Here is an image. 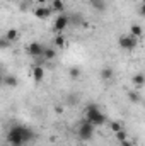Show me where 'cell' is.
Here are the masks:
<instances>
[{
	"mask_svg": "<svg viewBox=\"0 0 145 146\" xmlns=\"http://www.w3.org/2000/svg\"><path fill=\"white\" fill-rule=\"evenodd\" d=\"M89 124H92L94 127H99L106 122V114H103V110L99 109L96 104H89L85 109V117H84Z\"/></svg>",
	"mask_w": 145,
	"mask_h": 146,
	"instance_id": "cell-2",
	"label": "cell"
},
{
	"mask_svg": "<svg viewBox=\"0 0 145 146\" xmlns=\"http://www.w3.org/2000/svg\"><path fill=\"white\" fill-rule=\"evenodd\" d=\"M109 126H111V131H113V133H118V131H121V129H123V124H121V122H118V121H111V122H109Z\"/></svg>",
	"mask_w": 145,
	"mask_h": 146,
	"instance_id": "cell-19",
	"label": "cell"
},
{
	"mask_svg": "<svg viewBox=\"0 0 145 146\" xmlns=\"http://www.w3.org/2000/svg\"><path fill=\"white\" fill-rule=\"evenodd\" d=\"M113 75H114V73H113V70H111V68H108V66L101 70V78H103V80H111V78H113Z\"/></svg>",
	"mask_w": 145,
	"mask_h": 146,
	"instance_id": "cell-17",
	"label": "cell"
},
{
	"mask_svg": "<svg viewBox=\"0 0 145 146\" xmlns=\"http://www.w3.org/2000/svg\"><path fill=\"white\" fill-rule=\"evenodd\" d=\"M36 138V133L28 127V126H14L9 129L7 133V145L9 146H26L33 143V139Z\"/></svg>",
	"mask_w": 145,
	"mask_h": 146,
	"instance_id": "cell-1",
	"label": "cell"
},
{
	"mask_svg": "<svg viewBox=\"0 0 145 146\" xmlns=\"http://www.w3.org/2000/svg\"><path fill=\"white\" fill-rule=\"evenodd\" d=\"M63 2H65V0H63Z\"/></svg>",
	"mask_w": 145,
	"mask_h": 146,
	"instance_id": "cell-27",
	"label": "cell"
},
{
	"mask_svg": "<svg viewBox=\"0 0 145 146\" xmlns=\"http://www.w3.org/2000/svg\"><path fill=\"white\" fill-rule=\"evenodd\" d=\"M130 34L133 37H137V39H140V37L144 36V27L140 26V24H132V27H130Z\"/></svg>",
	"mask_w": 145,
	"mask_h": 146,
	"instance_id": "cell-12",
	"label": "cell"
},
{
	"mask_svg": "<svg viewBox=\"0 0 145 146\" xmlns=\"http://www.w3.org/2000/svg\"><path fill=\"white\" fill-rule=\"evenodd\" d=\"M33 2H34L36 5H46V3H48V0H33Z\"/></svg>",
	"mask_w": 145,
	"mask_h": 146,
	"instance_id": "cell-24",
	"label": "cell"
},
{
	"mask_svg": "<svg viewBox=\"0 0 145 146\" xmlns=\"http://www.w3.org/2000/svg\"><path fill=\"white\" fill-rule=\"evenodd\" d=\"M33 14L39 21H46V19H50V15L53 14V10L50 9V5H38V7H34Z\"/></svg>",
	"mask_w": 145,
	"mask_h": 146,
	"instance_id": "cell-6",
	"label": "cell"
},
{
	"mask_svg": "<svg viewBox=\"0 0 145 146\" xmlns=\"http://www.w3.org/2000/svg\"><path fill=\"white\" fill-rule=\"evenodd\" d=\"M43 51H44V46L41 44V42H38V41H34V42H31L29 46H28V53H29V56L31 58H43Z\"/></svg>",
	"mask_w": 145,
	"mask_h": 146,
	"instance_id": "cell-7",
	"label": "cell"
},
{
	"mask_svg": "<svg viewBox=\"0 0 145 146\" xmlns=\"http://www.w3.org/2000/svg\"><path fill=\"white\" fill-rule=\"evenodd\" d=\"M2 146H9V145H2Z\"/></svg>",
	"mask_w": 145,
	"mask_h": 146,
	"instance_id": "cell-26",
	"label": "cell"
},
{
	"mask_svg": "<svg viewBox=\"0 0 145 146\" xmlns=\"http://www.w3.org/2000/svg\"><path fill=\"white\" fill-rule=\"evenodd\" d=\"M94 131H96V127L92 126V124H89L85 119L77 126V136L80 138V139H84V141H87V139H92V136H94Z\"/></svg>",
	"mask_w": 145,
	"mask_h": 146,
	"instance_id": "cell-3",
	"label": "cell"
},
{
	"mask_svg": "<svg viewBox=\"0 0 145 146\" xmlns=\"http://www.w3.org/2000/svg\"><path fill=\"white\" fill-rule=\"evenodd\" d=\"M128 97H130V100H132L133 104H138V102L142 100V97H140V94H138V92H135V90H132V92L128 94Z\"/></svg>",
	"mask_w": 145,
	"mask_h": 146,
	"instance_id": "cell-18",
	"label": "cell"
},
{
	"mask_svg": "<svg viewBox=\"0 0 145 146\" xmlns=\"http://www.w3.org/2000/svg\"><path fill=\"white\" fill-rule=\"evenodd\" d=\"M91 5H92V9L97 10V12H104V10H106V2H104V0H91Z\"/></svg>",
	"mask_w": 145,
	"mask_h": 146,
	"instance_id": "cell-15",
	"label": "cell"
},
{
	"mask_svg": "<svg viewBox=\"0 0 145 146\" xmlns=\"http://www.w3.org/2000/svg\"><path fill=\"white\" fill-rule=\"evenodd\" d=\"M50 9H51L53 12H56V14H63V10H65V2H63V0H51V2H50Z\"/></svg>",
	"mask_w": 145,
	"mask_h": 146,
	"instance_id": "cell-10",
	"label": "cell"
},
{
	"mask_svg": "<svg viewBox=\"0 0 145 146\" xmlns=\"http://www.w3.org/2000/svg\"><path fill=\"white\" fill-rule=\"evenodd\" d=\"M114 136H116V141H118V143H121V141H125V139H128V136H126V133H125V129H121V131H118V133H114Z\"/></svg>",
	"mask_w": 145,
	"mask_h": 146,
	"instance_id": "cell-20",
	"label": "cell"
},
{
	"mask_svg": "<svg viewBox=\"0 0 145 146\" xmlns=\"http://www.w3.org/2000/svg\"><path fill=\"white\" fill-rule=\"evenodd\" d=\"M53 44H55L56 48H65V46H67V39H65L63 34H56L55 41H53Z\"/></svg>",
	"mask_w": 145,
	"mask_h": 146,
	"instance_id": "cell-16",
	"label": "cell"
},
{
	"mask_svg": "<svg viewBox=\"0 0 145 146\" xmlns=\"http://www.w3.org/2000/svg\"><path fill=\"white\" fill-rule=\"evenodd\" d=\"M68 73H70V76H72V78H79V75H80V70H79V68H75V66H72V68L68 70Z\"/></svg>",
	"mask_w": 145,
	"mask_h": 146,
	"instance_id": "cell-22",
	"label": "cell"
},
{
	"mask_svg": "<svg viewBox=\"0 0 145 146\" xmlns=\"http://www.w3.org/2000/svg\"><path fill=\"white\" fill-rule=\"evenodd\" d=\"M2 82H3V72L0 70V87H3V83H2Z\"/></svg>",
	"mask_w": 145,
	"mask_h": 146,
	"instance_id": "cell-25",
	"label": "cell"
},
{
	"mask_svg": "<svg viewBox=\"0 0 145 146\" xmlns=\"http://www.w3.org/2000/svg\"><path fill=\"white\" fill-rule=\"evenodd\" d=\"M55 58H56V49H55V48H46V46H44L43 60H44V61H50V60H55Z\"/></svg>",
	"mask_w": 145,
	"mask_h": 146,
	"instance_id": "cell-13",
	"label": "cell"
},
{
	"mask_svg": "<svg viewBox=\"0 0 145 146\" xmlns=\"http://www.w3.org/2000/svg\"><path fill=\"white\" fill-rule=\"evenodd\" d=\"M3 37L12 44V42H15V41L19 39V31H17V29H9V31L5 33V36H3Z\"/></svg>",
	"mask_w": 145,
	"mask_h": 146,
	"instance_id": "cell-14",
	"label": "cell"
},
{
	"mask_svg": "<svg viewBox=\"0 0 145 146\" xmlns=\"http://www.w3.org/2000/svg\"><path fill=\"white\" fill-rule=\"evenodd\" d=\"M70 24V17L65 15V14H58L56 19L53 21V31L56 34H63V31L67 29V26Z\"/></svg>",
	"mask_w": 145,
	"mask_h": 146,
	"instance_id": "cell-5",
	"label": "cell"
},
{
	"mask_svg": "<svg viewBox=\"0 0 145 146\" xmlns=\"http://www.w3.org/2000/svg\"><path fill=\"white\" fill-rule=\"evenodd\" d=\"M119 146H135V145H133L130 139H125V141H121V143H119Z\"/></svg>",
	"mask_w": 145,
	"mask_h": 146,
	"instance_id": "cell-23",
	"label": "cell"
},
{
	"mask_svg": "<svg viewBox=\"0 0 145 146\" xmlns=\"http://www.w3.org/2000/svg\"><path fill=\"white\" fill-rule=\"evenodd\" d=\"M9 46H10V42H9L5 37L2 36V37H0V49H7Z\"/></svg>",
	"mask_w": 145,
	"mask_h": 146,
	"instance_id": "cell-21",
	"label": "cell"
},
{
	"mask_svg": "<svg viewBox=\"0 0 145 146\" xmlns=\"http://www.w3.org/2000/svg\"><path fill=\"white\" fill-rule=\"evenodd\" d=\"M132 83L135 85L137 90H140V88L145 85V75L144 73H135V75L132 76Z\"/></svg>",
	"mask_w": 145,
	"mask_h": 146,
	"instance_id": "cell-9",
	"label": "cell"
},
{
	"mask_svg": "<svg viewBox=\"0 0 145 146\" xmlns=\"http://www.w3.org/2000/svg\"><path fill=\"white\" fill-rule=\"evenodd\" d=\"M3 87H9V88H15L19 85V78L14 75V73H3Z\"/></svg>",
	"mask_w": 145,
	"mask_h": 146,
	"instance_id": "cell-8",
	"label": "cell"
},
{
	"mask_svg": "<svg viewBox=\"0 0 145 146\" xmlns=\"http://www.w3.org/2000/svg\"><path fill=\"white\" fill-rule=\"evenodd\" d=\"M43 78H44V68L41 65H34V68H33V80L36 83H39Z\"/></svg>",
	"mask_w": 145,
	"mask_h": 146,
	"instance_id": "cell-11",
	"label": "cell"
},
{
	"mask_svg": "<svg viewBox=\"0 0 145 146\" xmlns=\"http://www.w3.org/2000/svg\"><path fill=\"white\" fill-rule=\"evenodd\" d=\"M118 46L123 51H133L138 46V39L133 37L132 34H121V36L118 37Z\"/></svg>",
	"mask_w": 145,
	"mask_h": 146,
	"instance_id": "cell-4",
	"label": "cell"
}]
</instances>
